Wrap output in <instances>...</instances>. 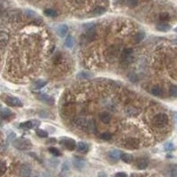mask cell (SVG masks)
<instances>
[{
	"instance_id": "obj_1",
	"label": "cell",
	"mask_w": 177,
	"mask_h": 177,
	"mask_svg": "<svg viewBox=\"0 0 177 177\" xmlns=\"http://www.w3.org/2000/svg\"><path fill=\"white\" fill-rule=\"evenodd\" d=\"M13 145L19 151H27L32 148V143L30 140L23 137L14 139V141H13Z\"/></svg>"
},
{
	"instance_id": "obj_2",
	"label": "cell",
	"mask_w": 177,
	"mask_h": 177,
	"mask_svg": "<svg viewBox=\"0 0 177 177\" xmlns=\"http://www.w3.org/2000/svg\"><path fill=\"white\" fill-rule=\"evenodd\" d=\"M168 116H167L166 114H158L156 115H154V117L152 118V124L158 128H162L165 127L167 123H168Z\"/></svg>"
},
{
	"instance_id": "obj_3",
	"label": "cell",
	"mask_w": 177,
	"mask_h": 177,
	"mask_svg": "<svg viewBox=\"0 0 177 177\" xmlns=\"http://www.w3.org/2000/svg\"><path fill=\"white\" fill-rule=\"evenodd\" d=\"M5 103L8 106H13V107H21L23 106L22 102L18 98L15 97H11V96H7L4 99Z\"/></svg>"
},
{
	"instance_id": "obj_4",
	"label": "cell",
	"mask_w": 177,
	"mask_h": 177,
	"mask_svg": "<svg viewBox=\"0 0 177 177\" xmlns=\"http://www.w3.org/2000/svg\"><path fill=\"white\" fill-rule=\"evenodd\" d=\"M39 126H40V122L37 120H29V122H26L20 124V128L22 129H25V130L38 128Z\"/></svg>"
},
{
	"instance_id": "obj_5",
	"label": "cell",
	"mask_w": 177,
	"mask_h": 177,
	"mask_svg": "<svg viewBox=\"0 0 177 177\" xmlns=\"http://www.w3.org/2000/svg\"><path fill=\"white\" fill-rule=\"evenodd\" d=\"M124 146L129 150H136L139 147V142L133 137H128L124 142Z\"/></svg>"
},
{
	"instance_id": "obj_6",
	"label": "cell",
	"mask_w": 177,
	"mask_h": 177,
	"mask_svg": "<svg viewBox=\"0 0 177 177\" xmlns=\"http://www.w3.org/2000/svg\"><path fill=\"white\" fill-rule=\"evenodd\" d=\"M133 51L132 49H124L122 51V55H120V57H122V60L125 63H129L131 62L132 59H133Z\"/></svg>"
},
{
	"instance_id": "obj_7",
	"label": "cell",
	"mask_w": 177,
	"mask_h": 177,
	"mask_svg": "<svg viewBox=\"0 0 177 177\" xmlns=\"http://www.w3.org/2000/svg\"><path fill=\"white\" fill-rule=\"evenodd\" d=\"M61 144L64 145L65 147H66L67 150L69 151H73L74 150V149L76 148V143L75 141L73 140V139H71V138H67V137H65L64 139H62L61 140Z\"/></svg>"
},
{
	"instance_id": "obj_8",
	"label": "cell",
	"mask_w": 177,
	"mask_h": 177,
	"mask_svg": "<svg viewBox=\"0 0 177 177\" xmlns=\"http://www.w3.org/2000/svg\"><path fill=\"white\" fill-rule=\"evenodd\" d=\"M37 98H38L40 101L43 102V103L47 104V105H50V106H52L54 105V98L46 95V94H43V93H40V94L37 95Z\"/></svg>"
},
{
	"instance_id": "obj_9",
	"label": "cell",
	"mask_w": 177,
	"mask_h": 177,
	"mask_svg": "<svg viewBox=\"0 0 177 177\" xmlns=\"http://www.w3.org/2000/svg\"><path fill=\"white\" fill-rule=\"evenodd\" d=\"M31 172V167L27 164H23L20 168V175L21 177H29Z\"/></svg>"
},
{
	"instance_id": "obj_10",
	"label": "cell",
	"mask_w": 177,
	"mask_h": 177,
	"mask_svg": "<svg viewBox=\"0 0 177 177\" xmlns=\"http://www.w3.org/2000/svg\"><path fill=\"white\" fill-rule=\"evenodd\" d=\"M73 165L76 169H82L85 166V161L81 158H73Z\"/></svg>"
},
{
	"instance_id": "obj_11",
	"label": "cell",
	"mask_w": 177,
	"mask_h": 177,
	"mask_svg": "<svg viewBox=\"0 0 177 177\" xmlns=\"http://www.w3.org/2000/svg\"><path fill=\"white\" fill-rule=\"evenodd\" d=\"M56 31H57V34H58L60 37H64L65 35H67V31H68V27H67L66 24H61V25L58 26Z\"/></svg>"
},
{
	"instance_id": "obj_12",
	"label": "cell",
	"mask_w": 177,
	"mask_h": 177,
	"mask_svg": "<svg viewBox=\"0 0 177 177\" xmlns=\"http://www.w3.org/2000/svg\"><path fill=\"white\" fill-rule=\"evenodd\" d=\"M136 166L137 167L138 169L140 170H144L145 169L146 167L148 166V161L147 160L144 159V158H140L136 161Z\"/></svg>"
},
{
	"instance_id": "obj_13",
	"label": "cell",
	"mask_w": 177,
	"mask_h": 177,
	"mask_svg": "<svg viewBox=\"0 0 177 177\" xmlns=\"http://www.w3.org/2000/svg\"><path fill=\"white\" fill-rule=\"evenodd\" d=\"M76 149L81 153H86L89 151V145L84 142H78L76 145Z\"/></svg>"
},
{
	"instance_id": "obj_14",
	"label": "cell",
	"mask_w": 177,
	"mask_h": 177,
	"mask_svg": "<svg viewBox=\"0 0 177 177\" xmlns=\"http://www.w3.org/2000/svg\"><path fill=\"white\" fill-rule=\"evenodd\" d=\"M106 12V8L105 6H97L94 8V10L91 11V15L93 16H98V15H101Z\"/></svg>"
},
{
	"instance_id": "obj_15",
	"label": "cell",
	"mask_w": 177,
	"mask_h": 177,
	"mask_svg": "<svg viewBox=\"0 0 177 177\" xmlns=\"http://www.w3.org/2000/svg\"><path fill=\"white\" fill-rule=\"evenodd\" d=\"M139 112H140V110L137 109L136 107H134V106H128L125 109V113L129 117L135 116L136 114H137L139 113Z\"/></svg>"
},
{
	"instance_id": "obj_16",
	"label": "cell",
	"mask_w": 177,
	"mask_h": 177,
	"mask_svg": "<svg viewBox=\"0 0 177 177\" xmlns=\"http://www.w3.org/2000/svg\"><path fill=\"white\" fill-rule=\"evenodd\" d=\"M156 29L160 32H167L171 29V26L167 23L161 22V23H159V24L156 25Z\"/></svg>"
},
{
	"instance_id": "obj_17",
	"label": "cell",
	"mask_w": 177,
	"mask_h": 177,
	"mask_svg": "<svg viewBox=\"0 0 177 177\" xmlns=\"http://www.w3.org/2000/svg\"><path fill=\"white\" fill-rule=\"evenodd\" d=\"M13 116V114L11 110H9L7 108H3L1 111V118L3 120H9Z\"/></svg>"
},
{
	"instance_id": "obj_18",
	"label": "cell",
	"mask_w": 177,
	"mask_h": 177,
	"mask_svg": "<svg viewBox=\"0 0 177 177\" xmlns=\"http://www.w3.org/2000/svg\"><path fill=\"white\" fill-rule=\"evenodd\" d=\"M108 158L112 161L116 162L119 159H120V154L118 151H111L108 152Z\"/></svg>"
},
{
	"instance_id": "obj_19",
	"label": "cell",
	"mask_w": 177,
	"mask_h": 177,
	"mask_svg": "<svg viewBox=\"0 0 177 177\" xmlns=\"http://www.w3.org/2000/svg\"><path fill=\"white\" fill-rule=\"evenodd\" d=\"M99 118H100L101 122H103V123H105V124L110 123L111 120H112V117H111L110 114H108V113H102V114H99Z\"/></svg>"
},
{
	"instance_id": "obj_20",
	"label": "cell",
	"mask_w": 177,
	"mask_h": 177,
	"mask_svg": "<svg viewBox=\"0 0 177 177\" xmlns=\"http://www.w3.org/2000/svg\"><path fill=\"white\" fill-rule=\"evenodd\" d=\"M151 93L155 97H161L163 94V90L160 86H154L152 88Z\"/></svg>"
},
{
	"instance_id": "obj_21",
	"label": "cell",
	"mask_w": 177,
	"mask_h": 177,
	"mask_svg": "<svg viewBox=\"0 0 177 177\" xmlns=\"http://www.w3.org/2000/svg\"><path fill=\"white\" fill-rule=\"evenodd\" d=\"M120 160H122L123 162L129 164L133 161V157L131 154H128V153H122L120 154Z\"/></svg>"
},
{
	"instance_id": "obj_22",
	"label": "cell",
	"mask_w": 177,
	"mask_h": 177,
	"mask_svg": "<svg viewBox=\"0 0 177 177\" xmlns=\"http://www.w3.org/2000/svg\"><path fill=\"white\" fill-rule=\"evenodd\" d=\"M47 84V81L43 80H37L33 83V88L35 90H40Z\"/></svg>"
},
{
	"instance_id": "obj_23",
	"label": "cell",
	"mask_w": 177,
	"mask_h": 177,
	"mask_svg": "<svg viewBox=\"0 0 177 177\" xmlns=\"http://www.w3.org/2000/svg\"><path fill=\"white\" fill-rule=\"evenodd\" d=\"M65 45H66L67 47L69 48V49L73 47L74 40H73V37L72 35H67V37L66 38V41H65Z\"/></svg>"
},
{
	"instance_id": "obj_24",
	"label": "cell",
	"mask_w": 177,
	"mask_h": 177,
	"mask_svg": "<svg viewBox=\"0 0 177 177\" xmlns=\"http://www.w3.org/2000/svg\"><path fill=\"white\" fill-rule=\"evenodd\" d=\"M91 77H92V73L86 71H81L77 74V78L79 79H90Z\"/></svg>"
},
{
	"instance_id": "obj_25",
	"label": "cell",
	"mask_w": 177,
	"mask_h": 177,
	"mask_svg": "<svg viewBox=\"0 0 177 177\" xmlns=\"http://www.w3.org/2000/svg\"><path fill=\"white\" fill-rule=\"evenodd\" d=\"M144 32H138L136 35H135V37H134V41H135V43H141L144 39Z\"/></svg>"
},
{
	"instance_id": "obj_26",
	"label": "cell",
	"mask_w": 177,
	"mask_h": 177,
	"mask_svg": "<svg viewBox=\"0 0 177 177\" xmlns=\"http://www.w3.org/2000/svg\"><path fill=\"white\" fill-rule=\"evenodd\" d=\"M44 14L46 16H49V17H56L58 15V13L56 12L54 9H51V8H48V9H45L44 10Z\"/></svg>"
},
{
	"instance_id": "obj_27",
	"label": "cell",
	"mask_w": 177,
	"mask_h": 177,
	"mask_svg": "<svg viewBox=\"0 0 177 177\" xmlns=\"http://www.w3.org/2000/svg\"><path fill=\"white\" fill-rule=\"evenodd\" d=\"M0 170H1V177H4L5 172L7 171V166L5 164V161H1V164H0Z\"/></svg>"
},
{
	"instance_id": "obj_28",
	"label": "cell",
	"mask_w": 177,
	"mask_h": 177,
	"mask_svg": "<svg viewBox=\"0 0 177 177\" xmlns=\"http://www.w3.org/2000/svg\"><path fill=\"white\" fill-rule=\"evenodd\" d=\"M36 135L38 136L39 137H42V138H45L48 136V133L45 131V130H43V129H37L36 130Z\"/></svg>"
},
{
	"instance_id": "obj_29",
	"label": "cell",
	"mask_w": 177,
	"mask_h": 177,
	"mask_svg": "<svg viewBox=\"0 0 177 177\" xmlns=\"http://www.w3.org/2000/svg\"><path fill=\"white\" fill-rule=\"evenodd\" d=\"M159 19H160V21H166L170 19V15L167 13H163L160 14Z\"/></svg>"
},
{
	"instance_id": "obj_30",
	"label": "cell",
	"mask_w": 177,
	"mask_h": 177,
	"mask_svg": "<svg viewBox=\"0 0 177 177\" xmlns=\"http://www.w3.org/2000/svg\"><path fill=\"white\" fill-rule=\"evenodd\" d=\"M49 152H50L52 155H54V156H60V155H61V152L59 151V149L55 148V147H50V148H49Z\"/></svg>"
},
{
	"instance_id": "obj_31",
	"label": "cell",
	"mask_w": 177,
	"mask_h": 177,
	"mask_svg": "<svg viewBox=\"0 0 177 177\" xmlns=\"http://www.w3.org/2000/svg\"><path fill=\"white\" fill-rule=\"evenodd\" d=\"M169 93L170 95L174 98H177V86L172 85L169 89Z\"/></svg>"
},
{
	"instance_id": "obj_32",
	"label": "cell",
	"mask_w": 177,
	"mask_h": 177,
	"mask_svg": "<svg viewBox=\"0 0 177 177\" xmlns=\"http://www.w3.org/2000/svg\"><path fill=\"white\" fill-rule=\"evenodd\" d=\"M100 138L105 141H110L112 139V135L110 133H103L100 136Z\"/></svg>"
},
{
	"instance_id": "obj_33",
	"label": "cell",
	"mask_w": 177,
	"mask_h": 177,
	"mask_svg": "<svg viewBox=\"0 0 177 177\" xmlns=\"http://www.w3.org/2000/svg\"><path fill=\"white\" fill-rule=\"evenodd\" d=\"M170 174H171V177H177V165H174L172 166Z\"/></svg>"
},
{
	"instance_id": "obj_34",
	"label": "cell",
	"mask_w": 177,
	"mask_h": 177,
	"mask_svg": "<svg viewBox=\"0 0 177 177\" xmlns=\"http://www.w3.org/2000/svg\"><path fill=\"white\" fill-rule=\"evenodd\" d=\"M25 12V13L29 16V17H31V18H34V17H35L36 16V13H35V12H33V11H31V10H25L24 11Z\"/></svg>"
},
{
	"instance_id": "obj_35",
	"label": "cell",
	"mask_w": 177,
	"mask_h": 177,
	"mask_svg": "<svg viewBox=\"0 0 177 177\" xmlns=\"http://www.w3.org/2000/svg\"><path fill=\"white\" fill-rule=\"evenodd\" d=\"M128 77H129V79L131 80L133 82H135V81H137V77H136V73H129V74H128Z\"/></svg>"
},
{
	"instance_id": "obj_36",
	"label": "cell",
	"mask_w": 177,
	"mask_h": 177,
	"mask_svg": "<svg viewBox=\"0 0 177 177\" xmlns=\"http://www.w3.org/2000/svg\"><path fill=\"white\" fill-rule=\"evenodd\" d=\"M173 149H174V145H173L172 143H168V144H166L165 145V150L166 151H171V150H173Z\"/></svg>"
},
{
	"instance_id": "obj_37",
	"label": "cell",
	"mask_w": 177,
	"mask_h": 177,
	"mask_svg": "<svg viewBox=\"0 0 177 177\" xmlns=\"http://www.w3.org/2000/svg\"><path fill=\"white\" fill-rule=\"evenodd\" d=\"M114 177H128V174L126 173H123V172H119V173H116L114 174Z\"/></svg>"
},
{
	"instance_id": "obj_38",
	"label": "cell",
	"mask_w": 177,
	"mask_h": 177,
	"mask_svg": "<svg viewBox=\"0 0 177 177\" xmlns=\"http://www.w3.org/2000/svg\"><path fill=\"white\" fill-rule=\"evenodd\" d=\"M127 5H130L131 7H133V6H135V5H137V2H136V1H128V2H127Z\"/></svg>"
},
{
	"instance_id": "obj_39",
	"label": "cell",
	"mask_w": 177,
	"mask_h": 177,
	"mask_svg": "<svg viewBox=\"0 0 177 177\" xmlns=\"http://www.w3.org/2000/svg\"><path fill=\"white\" fill-rule=\"evenodd\" d=\"M56 142H57V140H56L55 138H50L48 140V143H50V144H55Z\"/></svg>"
},
{
	"instance_id": "obj_40",
	"label": "cell",
	"mask_w": 177,
	"mask_h": 177,
	"mask_svg": "<svg viewBox=\"0 0 177 177\" xmlns=\"http://www.w3.org/2000/svg\"><path fill=\"white\" fill-rule=\"evenodd\" d=\"M98 177H107V174L104 172H101L98 174Z\"/></svg>"
},
{
	"instance_id": "obj_41",
	"label": "cell",
	"mask_w": 177,
	"mask_h": 177,
	"mask_svg": "<svg viewBox=\"0 0 177 177\" xmlns=\"http://www.w3.org/2000/svg\"><path fill=\"white\" fill-rule=\"evenodd\" d=\"M174 120L177 122V114H174Z\"/></svg>"
},
{
	"instance_id": "obj_42",
	"label": "cell",
	"mask_w": 177,
	"mask_h": 177,
	"mask_svg": "<svg viewBox=\"0 0 177 177\" xmlns=\"http://www.w3.org/2000/svg\"><path fill=\"white\" fill-rule=\"evenodd\" d=\"M174 31H175V32H177V27H176L175 29H174Z\"/></svg>"
},
{
	"instance_id": "obj_43",
	"label": "cell",
	"mask_w": 177,
	"mask_h": 177,
	"mask_svg": "<svg viewBox=\"0 0 177 177\" xmlns=\"http://www.w3.org/2000/svg\"><path fill=\"white\" fill-rule=\"evenodd\" d=\"M174 42H175V43H177V39H176V40H174Z\"/></svg>"
},
{
	"instance_id": "obj_44",
	"label": "cell",
	"mask_w": 177,
	"mask_h": 177,
	"mask_svg": "<svg viewBox=\"0 0 177 177\" xmlns=\"http://www.w3.org/2000/svg\"><path fill=\"white\" fill-rule=\"evenodd\" d=\"M59 177H67V176H62V175H60Z\"/></svg>"
}]
</instances>
